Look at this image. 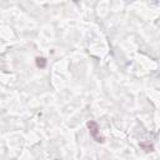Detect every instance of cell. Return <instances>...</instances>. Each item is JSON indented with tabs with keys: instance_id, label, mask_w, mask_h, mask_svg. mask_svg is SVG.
I'll use <instances>...</instances> for the list:
<instances>
[{
	"instance_id": "obj_1",
	"label": "cell",
	"mask_w": 160,
	"mask_h": 160,
	"mask_svg": "<svg viewBox=\"0 0 160 160\" xmlns=\"http://www.w3.org/2000/svg\"><path fill=\"white\" fill-rule=\"evenodd\" d=\"M86 126H88V129H89L90 136H91L96 142H104V141H105V138H104L102 135H100V128H99V125H98L96 121L90 120V121H88Z\"/></svg>"
},
{
	"instance_id": "obj_2",
	"label": "cell",
	"mask_w": 160,
	"mask_h": 160,
	"mask_svg": "<svg viewBox=\"0 0 160 160\" xmlns=\"http://www.w3.org/2000/svg\"><path fill=\"white\" fill-rule=\"evenodd\" d=\"M35 64H36V66H38V68L44 69V68H46L48 61H46V59H45V58H42V56H36V58H35Z\"/></svg>"
},
{
	"instance_id": "obj_3",
	"label": "cell",
	"mask_w": 160,
	"mask_h": 160,
	"mask_svg": "<svg viewBox=\"0 0 160 160\" xmlns=\"http://www.w3.org/2000/svg\"><path fill=\"white\" fill-rule=\"evenodd\" d=\"M140 148H141L145 152H151V151H154V146H152L150 142L141 141V142H140Z\"/></svg>"
}]
</instances>
